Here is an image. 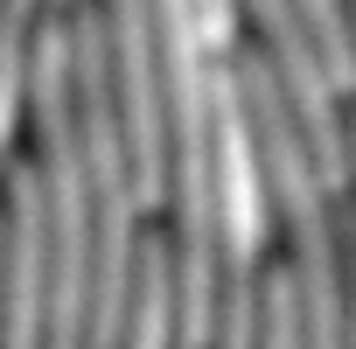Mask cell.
<instances>
[{
	"label": "cell",
	"instance_id": "6da1fadb",
	"mask_svg": "<svg viewBox=\"0 0 356 349\" xmlns=\"http://www.w3.org/2000/svg\"><path fill=\"white\" fill-rule=\"evenodd\" d=\"M70 22V84H77V140H84V174H91V314H84V349H119L126 307H133V266H140V168L126 147V112L112 84V49H105V8L98 0H63Z\"/></svg>",
	"mask_w": 356,
	"mask_h": 349
},
{
	"label": "cell",
	"instance_id": "7a4b0ae2",
	"mask_svg": "<svg viewBox=\"0 0 356 349\" xmlns=\"http://www.w3.org/2000/svg\"><path fill=\"white\" fill-rule=\"evenodd\" d=\"M56 321V238L35 154L8 147V224H0V349H49Z\"/></svg>",
	"mask_w": 356,
	"mask_h": 349
},
{
	"label": "cell",
	"instance_id": "3957f363",
	"mask_svg": "<svg viewBox=\"0 0 356 349\" xmlns=\"http://www.w3.org/2000/svg\"><path fill=\"white\" fill-rule=\"evenodd\" d=\"M335 217H342V349H356V189L335 196Z\"/></svg>",
	"mask_w": 356,
	"mask_h": 349
},
{
	"label": "cell",
	"instance_id": "277c9868",
	"mask_svg": "<svg viewBox=\"0 0 356 349\" xmlns=\"http://www.w3.org/2000/svg\"><path fill=\"white\" fill-rule=\"evenodd\" d=\"M196 22H203V35H210L217 56H231L238 35H245V8H238V0H196Z\"/></svg>",
	"mask_w": 356,
	"mask_h": 349
},
{
	"label": "cell",
	"instance_id": "5b68a950",
	"mask_svg": "<svg viewBox=\"0 0 356 349\" xmlns=\"http://www.w3.org/2000/svg\"><path fill=\"white\" fill-rule=\"evenodd\" d=\"M349 22H356V0H349Z\"/></svg>",
	"mask_w": 356,
	"mask_h": 349
},
{
	"label": "cell",
	"instance_id": "8992f818",
	"mask_svg": "<svg viewBox=\"0 0 356 349\" xmlns=\"http://www.w3.org/2000/svg\"><path fill=\"white\" fill-rule=\"evenodd\" d=\"M56 8H63V0H56Z\"/></svg>",
	"mask_w": 356,
	"mask_h": 349
}]
</instances>
